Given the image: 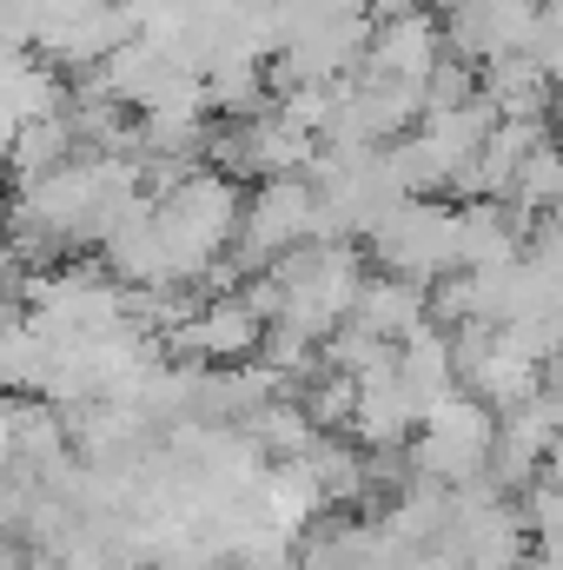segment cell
<instances>
[{
  "label": "cell",
  "mask_w": 563,
  "mask_h": 570,
  "mask_svg": "<svg viewBox=\"0 0 563 570\" xmlns=\"http://www.w3.org/2000/svg\"><path fill=\"white\" fill-rule=\"evenodd\" d=\"M372 253L385 273L412 285H437L451 273H464V213L451 206H398L378 233H372Z\"/></svg>",
  "instance_id": "cell-2"
},
{
  "label": "cell",
  "mask_w": 563,
  "mask_h": 570,
  "mask_svg": "<svg viewBox=\"0 0 563 570\" xmlns=\"http://www.w3.org/2000/svg\"><path fill=\"white\" fill-rule=\"evenodd\" d=\"M497 425L504 412L477 392H451L444 405L424 412V425L412 431V464L418 478H437V484H477L491 464H497Z\"/></svg>",
  "instance_id": "cell-1"
}]
</instances>
